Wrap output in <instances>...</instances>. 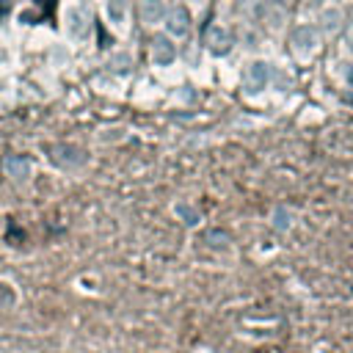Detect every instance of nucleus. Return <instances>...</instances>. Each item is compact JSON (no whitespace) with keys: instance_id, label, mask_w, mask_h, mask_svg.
Returning <instances> with one entry per match:
<instances>
[{"instance_id":"nucleus-14","label":"nucleus","mask_w":353,"mask_h":353,"mask_svg":"<svg viewBox=\"0 0 353 353\" xmlns=\"http://www.w3.org/2000/svg\"><path fill=\"white\" fill-rule=\"evenodd\" d=\"M3 171H6V176L14 179V182H28V179L36 174V165H33V160H30L28 154H8V157L3 160Z\"/></svg>"},{"instance_id":"nucleus-3","label":"nucleus","mask_w":353,"mask_h":353,"mask_svg":"<svg viewBox=\"0 0 353 353\" xmlns=\"http://www.w3.org/2000/svg\"><path fill=\"white\" fill-rule=\"evenodd\" d=\"M273 83V63L262 55H251L240 66V91L245 99H259L270 91Z\"/></svg>"},{"instance_id":"nucleus-17","label":"nucleus","mask_w":353,"mask_h":353,"mask_svg":"<svg viewBox=\"0 0 353 353\" xmlns=\"http://www.w3.org/2000/svg\"><path fill=\"white\" fill-rule=\"evenodd\" d=\"M270 226H273L276 232L287 234V232L295 226V212H292L287 204H276V207L270 210Z\"/></svg>"},{"instance_id":"nucleus-10","label":"nucleus","mask_w":353,"mask_h":353,"mask_svg":"<svg viewBox=\"0 0 353 353\" xmlns=\"http://www.w3.org/2000/svg\"><path fill=\"white\" fill-rule=\"evenodd\" d=\"M259 25L262 30H268L270 36H279L284 30H290V11L281 0H268L262 17H259Z\"/></svg>"},{"instance_id":"nucleus-2","label":"nucleus","mask_w":353,"mask_h":353,"mask_svg":"<svg viewBox=\"0 0 353 353\" xmlns=\"http://www.w3.org/2000/svg\"><path fill=\"white\" fill-rule=\"evenodd\" d=\"M325 36L317 30L314 22H295L287 30V52L295 63H312L323 52Z\"/></svg>"},{"instance_id":"nucleus-4","label":"nucleus","mask_w":353,"mask_h":353,"mask_svg":"<svg viewBox=\"0 0 353 353\" xmlns=\"http://www.w3.org/2000/svg\"><path fill=\"white\" fill-rule=\"evenodd\" d=\"M193 25H196V11H193L190 6L174 0V3L168 6V11H165V19H163L160 30H163L165 36H171V39L179 44V41H188V39H190Z\"/></svg>"},{"instance_id":"nucleus-20","label":"nucleus","mask_w":353,"mask_h":353,"mask_svg":"<svg viewBox=\"0 0 353 353\" xmlns=\"http://www.w3.org/2000/svg\"><path fill=\"white\" fill-rule=\"evenodd\" d=\"M179 3H185V6H190L193 11H201V8H204V6L210 3V0H179Z\"/></svg>"},{"instance_id":"nucleus-15","label":"nucleus","mask_w":353,"mask_h":353,"mask_svg":"<svg viewBox=\"0 0 353 353\" xmlns=\"http://www.w3.org/2000/svg\"><path fill=\"white\" fill-rule=\"evenodd\" d=\"M135 66V52L130 47H113L105 58V72L108 74H121V72H130Z\"/></svg>"},{"instance_id":"nucleus-16","label":"nucleus","mask_w":353,"mask_h":353,"mask_svg":"<svg viewBox=\"0 0 353 353\" xmlns=\"http://www.w3.org/2000/svg\"><path fill=\"white\" fill-rule=\"evenodd\" d=\"M265 6H268V0H234L237 19L243 25H259V17H262Z\"/></svg>"},{"instance_id":"nucleus-9","label":"nucleus","mask_w":353,"mask_h":353,"mask_svg":"<svg viewBox=\"0 0 353 353\" xmlns=\"http://www.w3.org/2000/svg\"><path fill=\"white\" fill-rule=\"evenodd\" d=\"M345 22H347V11H345V6H339V3H323V6L317 8L314 25H317V30H320L325 39L339 36L342 28H345Z\"/></svg>"},{"instance_id":"nucleus-11","label":"nucleus","mask_w":353,"mask_h":353,"mask_svg":"<svg viewBox=\"0 0 353 353\" xmlns=\"http://www.w3.org/2000/svg\"><path fill=\"white\" fill-rule=\"evenodd\" d=\"M174 0H138V22L143 28H149L152 33L160 30L163 19H165V11Z\"/></svg>"},{"instance_id":"nucleus-18","label":"nucleus","mask_w":353,"mask_h":353,"mask_svg":"<svg viewBox=\"0 0 353 353\" xmlns=\"http://www.w3.org/2000/svg\"><path fill=\"white\" fill-rule=\"evenodd\" d=\"M19 306V290L11 279H3L0 276V312H11Z\"/></svg>"},{"instance_id":"nucleus-8","label":"nucleus","mask_w":353,"mask_h":353,"mask_svg":"<svg viewBox=\"0 0 353 353\" xmlns=\"http://www.w3.org/2000/svg\"><path fill=\"white\" fill-rule=\"evenodd\" d=\"M47 154H50V160H52L61 171H66V174L80 171V168L88 163L85 149L77 146V143H52V146H47Z\"/></svg>"},{"instance_id":"nucleus-7","label":"nucleus","mask_w":353,"mask_h":353,"mask_svg":"<svg viewBox=\"0 0 353 353\" xmlns=\"http://www.w3.org/2000/svg\"><path fill=\"white\" fill-rule=\"evenodd\" d=\"M149 63L157 72L174 69L179 63V44L171 36H165L163 30H154L149 39Z\"/></svg>"},{"instance_id":"nucleus-1","label":"nucleus","mask_w":353,"mask_h":353,"mask_svg":"<svg viewBox=\"0 0 353 353\" xmlns=\"http://www.w3.org/2000/svg\"><path fill=\"white\" fill-rule=\"evenodd\" d=\"M58 30L69 47H88L94 41V8L85 0H61Z\"/></svg>"},{"instance_id":"nucleus-12","label":"nucleus","mask_w":353,"mask_h":353,"mask_svg":"<svg viewBox=\"0 0 353 353\" xmlns=\"http://www.w3.org/2000/svg\"><path fill=\"white\" fill-rule=\"evenodd\" d=\"M44 58H47V66H50V69H55V72H63V69H69V66L74 63V47H69L63 39H58V41H50V44H47V52H44Z\"/></svg>"},{"instance_id":"nucleus-21","label":"nucleus","mask_w":353,"mask_h":353,"mask_svg":"<svg viewBox=\"0 0 353 353\" xmlns=\"http://www.w3.org/2000/svg\"><path fill=\"white\" fill-rule=\"evenodd\" d=\"M345 83H347V88H353V69L347 72V77H345Z\"/></svg>"},{"instance_id":"nucleus-19","label":"nucleus","mask_w":353,"mask_h":353,"mask_svg":"<svg viewBox=\"0 0 353 353\" xmlns=\"http://www.w3.org/2000/svg\"><path fill=\"white\" fill-rule=\"evenodd\" d=\"M339 44H342V52H345V58L353 63V17H347V22H345V28H342V33H339Z\"/></svg>"},{"instance_id":"nucleus-5","label":"nucleus","mask_w":353,"mask_h":353,"mask_svg":"<svg viewBox=\"0 0 353 353\" xmlns=\"http://www.w3.org/2000/svg\"><path fill=\"white\" fill-rule=\"evenodd\" d=\"M234 44H237V39H234V33H232L229 25H223V22H210V25L204 28V36H201V50H204V55L221 61V58H226V55L234 50Z\"/></svg>"},{"instance_id":"nucleus-6","label":"nucleus","mask_w":353,"mask_h":353,"mask_svg":"<svg viewBox=\"0 0 353 353\" xmlns=\"http://www.w3.org/2000/svg\"><path fill=\"white\" fill-rule=\"evenodd\" d=\"M99 17L105 22V28L124 39L132 28V8H130V0H99Z\"/></svg>"},{"instance_id":"nucleus-13","label":"nucleus","mask_w":353,"mask_h":353,"mask_svg":"<svg viewBox=\"0 0 353 353\" xmlns=\"http://www.w3.org/2000/svg\"><path fill=\"white\" fill-rule=\"evenodd\" d=\"M171 215H174L185 229H199L201 221H204V212H201L199 204L190 201V199H176V201L171 204Z\"/></svg>"}]
</instances>
